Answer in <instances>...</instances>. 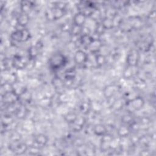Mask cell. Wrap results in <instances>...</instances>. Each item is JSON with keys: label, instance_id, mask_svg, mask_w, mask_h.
Returning a JSON list of instances; mask_svg holds the SVG:
<instances>
[{"label": "cell", "instance_id": "5", "mask_svg": "<svg viewBox=\"0 0 156 156\" xmlns=\"http://www.w3.org/2000/svg\"><path fill=\"white\" fill-rule=\"evenodd\" d=\"M79 12L87 17H90L93 11L96 9L94 4L90 1H80L77 5Z\"/></svg>", "mask_w": 156, "mask_h": 156}, {"label": "cell", "instance_id": "12", "mask_svg": "<svg viewBox=\"0 0 156 156\" xmlns=\"http://www.w3.org/2000/svg\"><path fill=\"white\" fill-rule=\"evenodd\" d=\"M119 87L115 84H110L104 89V95L107 99H111L119 91Z\"/></svg>", "mask_w": 156, "mask_h": 156}, {"label": "cell", "instance_id": "27", "mask_svg": "<svg viewBox=\"0 0 156 156\" xmlns=\"http://www.w3.org/2000/svg\"><path fill=\"white\" fill-rule=\"evenodd\" d=\"M127 3H128V2H126V1H115L111 2V6L112 8L115 9V10H117V9H122L124 7L126 6Z\"/></svg>", "mask_w": 156, "mask_h": 156}, {"label": "cell", "instance_id": "14", "mask_svg": "<svg viewBox=\"0 0 156 156\" xmlns=\"http://www.w3.org/2000/svg\"><path fill=\"white\" fill-rule=\"evenodd\" d=\"M87 18V17L85 16L83 14L80 12H77L73 16V24L78 26L83 27L86 22Z\"/></svg>", "mask_w": 156, "mask_h": 156}, {"label": "cell", "instance_id": "28", "mask_svg": "<svg viewBox=\"0 0 156 156\" xmlns=\"http://www.w3.org/2000/svg\"><path fill=\"white\" fill-rule=\"evenodd\" d=\"M135 67H131L128 66L125 69V70L123 72V77L124 79H129L131 77H132L133 75V68Z\"/></svg>", "mask_w": 156, "mask_h": 156}, {"label": "cell", "instance_id": "26", "mask_svg": "<svg viewBox=\"0 0 156 156\" xmlns=\"http://www.w3.org/2000/svg\"><path fill=\"white\" fill-rule=\"evenodd\" d=\"M101 23H102V26H104V27L105 28V30L106 29H111L113 27H115L113 18H111L104 17L102 20Z\"/></svg>", "mask_w": 156, "mask_h": 156}, {"label": "cell", "instance_id": "21", "mask_svg": "<svg viewBox=\"0 0 156 156\" xmlns=\"http://www.w3.org/2000/svg\"><path fill=\"white\" fill-rule=\"evenodd\" d=\"M117 133L120 138L127 137L130 133V128L126 124L119 126L117 130Z\"/></svg>", "mask_w": 156, "mask_h": 156}, {"label": "cell", "instance_id": "23", "mask_svg": "<svg viewBox=\"0 0 156 156\" xmlns=\"http://www.w3.org/2000/svg\"><path fill=\"white\" fill-rule=\"evenodd\" d=\"M39 49L40 47H38L37 45L35 46H31L28 49V57L29 59L34 60L35 58L37 57V55L39 54Z\"/></svg>", "mask_w": 156, "mask_h": 156}, {"label": "cell", "instance_id": "6", "mask_svg": "<svg viewBox=\"0 0 156 156\" xmlns=\"http://www.w3.org/2000/svg\"><path fill=\"white\" fill-rule=\"evenodd\" d=\"M140 58V54L137 49H132L129 51L126 57V63L128 66L136 67Z\"/></svg>", "mask_w": 156, "mask_h": 156}, {"label": "cell", "instance_id": "16", "mask_svg": "<svg viewBox=\"0 0 156 156\" xmlns=\"http://www.w3.org/2000/svg\"><path fill=\"white\" fill-rule=\"evenodd\" d=\"M29 16L28 14L21 13L18 15L16 18V26H20L21 27L26 26L29 22Z\"/></svg>", "mask_w": 156, "mask_h": 156}, {"label": "cell", "instance_id": "30", "mask_svg": "<svg viewBox=\"0 0 156 156\" xmlns=\"http://www.w3.org/2000/svg\"><path fill=\"white\" fill-rule=\"evenodd\" d=\"M20 138H21V135L16 131H14L10 136V139L12 140V142L19 141H20Z\"/></svg>", "mask_w": 156, "mask_h": 156}, {"label": "cell", "instance_id": "19", "mask_svg": "<svg viewBox=\"0 0 156 156\" xmlns=\"http://www.w3.org/2000/svg\"><path fill=\"white\" fill-rule=\"evenodd\" d=\"M93 132L98 136H103L107 133V127L102 124H97L93 126Z\"/></svg>", "mask_w": 156, "mask_h": 156}, {"label": "cell", "instance_id": "9", "mask_svg": "<svg viewBox=\"0 0 156 156\" xmlns=\"http://www.w3.org/2000/svg\"><path fill=\"white\" fill-rule=\"evenodd\" d=\"M9 149L11 152L16 155H21L24 154L29 148V146L24 143L19 141L12 142L9 146Z\"/></svg>", "mask_w": 156, "mask_h": 156}, {"label": "cell", "instance_id": "20", "mask_svg": "<svg viewBox=\"0 0 156 156\" xmlns=\"http://www.w3.org/2000/svg\"><path fill=\"white\" fill-rule=\"evenodd\" d=\"M91 110V102L88 100H85L81 102L79 106V110L83 115L88 114Z\"/></svg>", "mask_w": 156, "mask_h": 156}, {"label": "cell", "instance_id": "13", "mask_svg": "<svg viewBox=\"0 0 156 156\" xmlns=\"http://www.w3.org/2000/svg\"><path fill=\"white\" fill-rule=\"evenodd\" d=\"M102 46V43L99 38H93L86 49H87L91 54H95L98 53Z\"/></svg>", "mask_w": 156, "mask_h": 156}, {"label": "cell", "instance_id": "15", "mask_svg": "<svg viewBox=\"0 0 156 156\" xmlns=\"http://www.w3.org/2000/svg\"><path fill=\"white\" fill-rule=\"evenodd\" d=\"M85 118L83 116H79L77 118V119H76V121L71 124L70 125H71L72 126V129L73 130L76 131V132H79L80 130H81L85 123Z\"/></svg>", "mask_w": 156, "mask_h": 156}, {"label": "cell", "instance_id": "25", "mask_svg": "<svg viewBox=\"0 0 156 156\" xmlns=\"http://www.w3.org/2000/svg\"><path fill=\"white\" fill-rule=\"evenodd\" d=\"M77 117H78V115L76 113L73 112H68L64 115L65 121L66 122H68L69 124L73 123L76 121Z\"/></svg>", "mask_w": 156, "mask_h": 156}, {"label": "cell", "instance_id": "4", "mask_svg": "<svg viewBox=\"0 0 156 156\" xmlns=\"http://www.w3.org/2000/svg\"><path fill=\"white\" fill-rule=\"evenodd\" d=\"M30 32L25 28L16 29L10 35L12 40L15 42H26L30 38Z\"/></svg>", "mask_w": 156, "mask_h": 156}, {"label": "cell", "instance_id": "29", "mask_svg": "<svg viewBox=\"0 0 156 156\" xmlns=\"http://www.w3.org/2000/svg\"><path fill=\"white\" fill-rule=\"evenodd\" d=\"M121 120H122V122L124 123V124H126V125L127 124L130 125L133 122L131 113H127V114L124 115L122 117Z\"/></svg>", "mask_w": 156, "mask_h": 156}, {"label": "cell", "instance_id": "2", "mask_svg": "<svg viewBox=\"0 0 156 156\" xmlns=\"http://www.w3.org/2000/svg\"><path fill=\"white\" fill-rule=\"evenodd\" d=\"M144 105V100L141 96H136L131 99L126 100L124 107L127 113H132L140 110Z\"/></svg>", "mask_w": 156, "mask_h": 156}, {"label": "cell", "instance_id": "18", "mask_svg": "<svg viewBox=\"0 0 156 156\" xmlns=\"http://www.w3.org/2000/svg\"><path fill=\"white\" fill-rule=\"evenodd\" d=\"M34 6V3L31 1H22L20 2V9L21 13H26L29 15V13L31 11Z\"/></svg>", "mask_w": 156, "mask_h": 156}, {"label": "cell", "instance_id": "3", "mask_svg": "<svg viewBox=\"0 0 156 156\" xmlns=\"http://www.w3.org/2000/svg\"><path fill=\"white\" fill-rule=\"evenodd\" d=\"M66 10L54 5L53 7L47 9L45 12L46 18L50 21L57 20L62 18L65 14Z\"/></svg>", "mask_w": 156, "mask_h": 156}, {"label": "cell", "instance_id": "10", "mask_svg": "<svg viewBox=\"0 0 156 156\" xmlns=\"http://www.w3.org/2000/svg\"><path fill=\"white\" fill-rule=\"evenodd\" d=\"M48 141V136L43 133H40L37 135L33 140L32 145L31 146L34 147L37 149H40L44 147Z\"/></svg>", "mask_w": 156, "mask_h": 156}, {"label": "cell", "instance_id": "24", "mask_svg": "<svg viewBox=\"0 0 156 156\" xmlns=\"http://www.w3.org/2000/svg\"><path fill=\"white\" fill-rule=\"evenodd\" d=\"M94 59L96 68H99L103 66L107 62V58L104 55L101 54H95Z\"/></svg>", "mask_w": 156, "mask_h": 156}, {"label": "cell", "instance_id": "11", "mask_svg": "<svg viewBox=\"0 0 156 156\" xmlns=\"http://www.w3.org/2000/svg\"><path fill=\"white\" fill-rule=\"evenodd\" d=\"M88 54H87L85 51L79 49L74 55V61L77 65L84 66L88 60Z\"/></svg>", "mask_w": 156, "mask_h": 156}, {"label": "cell", "instance_id": "7", "mask_svg": "<svg viewBox=\"0 0 156 156\" xmlns=\"http://www.w3.org/2000/svg\"><path fill=\"white\" fill-rule=\"evenodd\" d=\"M2 102L5 105H12L20 101V96L13 90H10L1 94Z\"/></svg>", "mask_w": 156, "mask_h": 156}, {"label": "cell", "instance_id": "17", "mask_svg": "<svg viewBox=\"0 0 156 156\" xmlns=\"http://www.w3.org/2000/svg\"><path fill=\"white\" fill-rule=\"evenodd\" d=\"M52 84L58 94H60V93H62L61 90H63V88L65 87L63 79H62L59 77H54L52 80Z\"/></svg>", "mask_w": 156, "mask_h": 156}, {"label": "cell", "instance_id": "1", "mask_svg": "<svg viewBox=\"0 0 156 156\" xmlns=\"http://www.w3.org/2000/svg\"><path fill=\"white\" fill-rule=\"evenodd\" d=\"M67 63V58L60 52L53 54L48 60V65L52 71H58L65 67Z\"/></svg>", "mask_w": 156, "mask_h": 156}, {"label": "cell", "instance_id": "22", "mask_svg": "<svg viewBox=\"0 0 156 156\" xmlns=\"http://www.w3.org/2000/svg\"><path fill=\"white\" fill-rule=\"evenodd\" d=\"M27 114V110L23 104H21V105L18 107V108L15 112V116L19 119L24 118L26 116Z\"/></svg>", "mask_w": 156, "mask_h": 156}, {"label": "cell", "instance_id": "8", "mask_svg": "<svg viewBox=\"0 0 156 156\" xmlns=\"http://www.w3.org/2000/svg\"><path fill=\"white\" fill-rule=\"evenodd\" d=\"M29 59L27 60L24 57L19 55H15L12 58V67L16 69L21 70L25 69L29 63Z\"/></svg>", "mask_w": 156, "mask_h": 156}]
</instances>
